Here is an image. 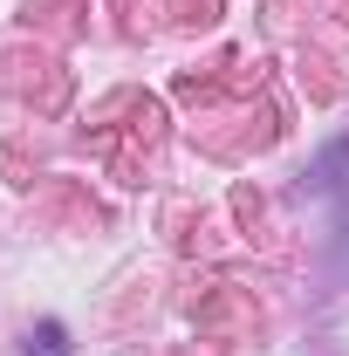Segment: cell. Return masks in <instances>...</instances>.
<instances>
[{"instance_id":"cell-1","label":"cell","mask_w":349,"mask_h":356,"mask_svg":"<svg viewBox=\"0 0 349 356\" xmlns=\"http://www.w3.org/2000/svg\"><path fill=\"white\" fill-rule=\"evenodd\" d=\"M28 356H69V329H62V322L28 329Z\"/></svg>"}]
</instances>
